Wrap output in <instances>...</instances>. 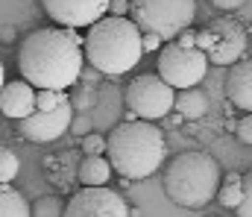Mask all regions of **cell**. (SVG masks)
Returning a JSON list of instances; mask_svg holds the SVG:
<instances>
[{
  "label": "cell",
  "mask_w": 252,
  "mask_h": 217,
  "mask_svg": "<svg viewBox=\"0 0 252 217\" xmlns=\"http://www.w3.org/2000/svg\"><path fill=\"white\" fill-rule=\"evenodd\" d=\"M82 68V35L76 30L41 27L18 47L21 79L35 91H67L79 82Z\"/></svg>",
  "instance_id": "1"
},
{
  "label": "cell",
  "mask_w": 252,
  "mask_h": 217,
  "mask_svg": "<svg viewBox=\"0 0 252 217\" xmlns=\"http://www.w3.org/2000/svg\"><path fill=\"white\" fill-rule=\"evenodd\" d=\"M106 155L109 167L118 170L124 179H147L161 167L167 155V138L156 124L124 121L109 132Z\"/></svg>",
  "instance_id": "2"
},
{
  "label": "cell",
  "mask_w": 252,
  "mask_h": 217,
  "mask_svg": "<svg viewBox=\"0 0 252 217\" xmlns=\"http://www.w3.org/2000/svg\"><path fill=\"white\" fill-rule=\"evenodd\" d=\"M141 32L129 18H100L82 35V59L106 76H121L141 62Z\"/></svg>",
  "instance_id": "3"
},
{
  "label": "cell",
  "mask_w": 252,
  "mask_h": 217,
  "mask_svg": "<svg viewBox=\"0 0 252 217\" xmlns=\"http://www.w3.org/2000/svg\"><path fill=\"white\" fill-rule=\"evenodd\" d=\"M223 170L214 155L202 150H188L170 158L164 170V194L179 209H202L214 200Z\"/></svg>",
  "instance_id": "4"
},
{
  "label": "cell",
  "mask_w": 252,
  "mask_h": 217,
  "mask_svg": "<svg viewBox=\"0 0 252 217\" xmlns=\"http://www.w3.org/2000/svg\"><path fill=\"white\" fill-rule=\"evenodd\" d=\"M129 15L141 35H156L164 44L193 24L196 0H129Z\"/></svg>",
  "instance_id": "5"
},
{
  "label": "cell",
  "mask_w": 252,
  "mask_h": 217,
  "mask_svg": "<svg viewBox=\"0 0 252 217\" xmlns=\"http://www.w3.org/2000/svg\"><path fill=\"white\" fill-rule=\"evenodd\" d=\"M193 47L205 56L208 65L232 68L235 62L247 59V53H250V30H247V24H241L235 18H214L205 30L196 32Z\"/></svg>",
  "instance_id": "6"
},
{
  "label": "cell",
  "mask_w": 252,
  "mask_h": 217,
  "mask_svg": "<svg viewBox=\"0 0 252 217\" xmlns=\"http://www.w3.org/2000/svg\"><path fill=\"white\" fill-rule=\"evenodd\" d=\"M173 88L158 79V73H141L126 85V112L135 121L156 124L170 115L173 109Z\"/></svg>",
  "instance_id": "7"
},
{
  "label": "cell",
  "mask_w": 252,
  "mask_h": 217,
  "mask_svg": "<svg viewBox=\"0 0 252 217\" xmlns=\"http://www.w3.org/2000/svg\"><path fill=\"white\" fill-rule=\"evenodd\" d=\"M208 73V62L196 47H182L176 41L161 44L158 50V79L173 91L196 88Z\"/></svg>",
  "instance_id": "8"
},
{
  "label": "cell",
  "mask_w": 252,
  "mask_h": 217,
  "mask_svg": "<svg viewBox=\"0 0 252 217\" xmlns=\"http://www.w3.org/2000/svg\"><path fill=\"white\" fill-rule=\"evenodd\" d=\"M62 217H129V203L109 185L103 188H79L64 203Z\"/></svg>",
  "instance_id": "9"
},
{
  "label": "cell",
  "mask_w": 252,
  "mask_h": 217,
  "mask_svg": "<svg viewBox=\"0 0 252 217\" xmlns=\"http://www.w3.org/2000/svg\"><path fill=\"white\" fill-rule=\"evenodd\" d=\"M44 15L53 18L62 30H82L106 18L109 0H38Z\"/></svg>",
  "instance_id": "10"
},
{
  "label": "cell",
  "mask_w": 252,
  "mask_h": 217,
  "mask_svg": "<svg viewBox=\"0 0 252 217\" xmlns=\"http://www.w3.org/2000/svg\"><path fill=\"white\" fill-rule=\"evenodd\" d=\"M70 118H73V106H70V100L62 103L59 109H53V112H38V109H35L30 118L18 121V135H21L24 141L50 144V141L62 138L64 132H67Z\"/></svg>",
  "instance_id": "11"
},
{
  "label": "cell",
  "mask_w": 252,
  "mask_h": 217,
  "mask_svg": "<svg viewBox=\"0 0 252 217\" xmlns=\"http://www.w3.org/2000/svg\"><path fill=\"white\" fill-rule=\"evenodd\" d=\"M0 112L12 121H24L35 112V88L27 85L24 79L3 82L0 88Z\"/></svg>",
  "instance_id": "12"
},
{
  "label": "cell",
  "mask_w": 252,
  "mask_h": 217,
  "mask_svg": "<svg viewBox=\"0 0 252 217\" xmlns=\"http://www.w3.org/2000/svg\"><path fill=\"white\" fill-rule=\"evenodd\" d=\"M79 155L76 150H62L56 155H47L41 161L44 179L50 185H56L59 191H76V167H79Z\"/></svg>",
  "instance_id": "13"
},
{
  "label": "cell",
  "mask_w": 252,
  "mask_h": 217,
  "mask_svg": "<svg viewBox=\"0 0 252 217\" xmlns=\"http://www.w3.org/2000/svg\"><path fill=\"white\" fill-rule=\"evenodd\" d=\"M226 97L235 109H244L250 112L252 109V65L250 59H241L229 68V76H226Z\"/></svg>",
  "instance_id": "14"
},
{
  "label": "cell",
  "mask_w": 252,
  "mask_h": 217,
  "mask_svg": "<svg viewBox=\"0 0 252 217\" xmlns=\"http://www.w3.org/2000/svg\"><path fill=\"white\" fill-rule=\"evenodd\" d=\"M112 179V167L103 155H82L76 167V182L82 188H103Z\"/></svg>",
  "instance_id": "15"
},
{
  "label": "cell",
  "mask_w": 252,
  "mask_h": 217,
  "mask_svg": "<svg viewBox=\"0 0 252 217\" xmlns=\"http://www.w3.org/2000/svg\"><path fill=\"white\" fill-rule=\"evenodd\" d=\"M170 112H176L179 118H188V121H199V118H205V112H208V97H205V91H199V88L176 91Z\"/></svg>",
  "instance_id": "16"
},
{
  "label": "cell",
  "mask_w": 252,
  "mask_h": 217,
  "mask_svg": "<svg viewBox=\"0 0 252 217\" xmlns=\"http://www.w3.org/2000/svg\"><path fill=\"white\" fill-rule=\"evenodd\" d=\"M250 182H252L250 173H247V176H241V173H229V176H223V179H220V188H217V194H214L217 203H220L223 209H238Z\"/></svg>",
  "instance_id": "17"
},
{
  "label": "cell",
  "mask_w": 252,
  "mask_h": 217,
  "mask_svg": "<svg viewBox=\"0 0 252 217\" xmlns=\"http://www.w3.org/2000/svg\"><path fill=\"white\" fill-rule=\"evenodd\" d=\"M0 217H30V203L12 185H0Z\"/></svg>",
  "instance_id": "18"
},
{
  "label": "cell",
  "mask_w": 252,
  "mask_h": 217,
  "mask_svg": "<svg viewBox=\"0 0 252 217\" xmlns=\"http://www.w3.org/2000/svg\"><path fill=\"white\" fill-rule=\"evenodd\" d=\"M64 215V200L56 194H47V197H38L30 209V217H62Z\"/></svg>",
  "instance_id": "19"
},
{
  "label": "cell",
  "mask_w": 252,
  "mask_h": 217,
  "mask_svg": "<svg viewBox=\"0 0 252 217\" xmlns=\"http://www.w3.org/2000/svg\"><path fill=\"white\" fill-rule=\"evenodd\" d=\"M18 170H21L18 155L0 141V185H12V179L18 176Z\"/></svg>",
  "instance_id": "20"
},
{
  "label": "cell",
  "mask_w": 252,
  "mask_h": 217,
  "mask_svg": "<svg viewBox=\"0 0 252 217\" xmlns=\"http://www.w3.org/2000/svg\"><path fill=\"white\" fill-rule=\"evenodd\" d=\"M67 100H70L67 91H35V109L38 112H53Z\"/></svg>",
  "instance_id": "21"
},
{
  "label": "cell",
  "mask_w": 252,
  "mask_h": 217,
  "mask_svg": "<svg viewBox=\"0 0 252 217\" xmlns=\"http://www.w3.org/2000/svg\"><path fill=\"white\" fill-rule=\"evenodd\" d=\"M103 153H106V138L100 132L82 135V155H103Z\"/></svg>",
  "instance_id": "22"
},
{
  "label": "cell",
  "mask_w": 252,
  "mask_h": 217,
  "mask_svg": "<svg viewBox=\"0 0 252 217\" xmlns=\"http://www.w3.org/2000/svg\"><path fill=\"white\" fill-rule=\"evenodd\" d=\"M91 126H94V124H91V118H88V115H73L67 129H70L73 135H88V132H91Z\"/></svg>",
  "instance_id": "23"
},
{
  "label": "cell",
  "mask_w": 252,
  "mask_h": 217,
  "mask_svg": "<svg viewBox=\"0 0 252 217\" xmlns=\"http://www.w3.org/2000/svg\"><path fill=\"white\" fill-rule=\"evenodd\" d=\"M238 138H241L244 144H252V118L250 115L241 118V124H238Z\"/></svg>",
  "instance_id": "24"
},
{
  "label": "cell",
  "mask_w": 252,
  "mask_h": 217,
  "mask_svg": "<svg viewBox=\"0 0 252 217\" xmlns=\"http://www.w3.org/2000/svg\"><path fill=\"white\" fill-rule=\"evenodd\" d=\"M238 217H252V182L247 185V191H244V200H241V206L235 209Z\"/></svg>",
  "instance_id": "25"
},
{
  "label": "cell",
  "mask_w": 252,
  "mask_h": 217,
  "mask_svg": "<svg viewBox=\"0 0 252 217\" xmlns=\"http://www.w3.org/2000/svg\"><path fill=\"white\" fill-rule=\"evenodd\" d=\"M112 18H126L129 15V0H109V12Z\"/></svg>",
  "instance_id": "26"
},
{
  "label": "cell",
  "mask_w": 252,
  "mask_h": 217,
  "mask_svg": "<svg viewBox=\"0 0 252 217\" xmlns=\"http://www.w3.org/2000/svg\"><path fill=\"white\" fill-rule=\"evenodd\" d=\"M214 9H223V12H232V9H241V6H247L250 0H208Z\"/></svg>",
  "instance_id": "27"
},
{
  "label": "cell",
  "mask_w": 252,
  "mask_h": 217,
  "mask_svg": "<svg viewBox=\"0 0 252 217\" xmlns=\"http://www.w3.org/2000/svg\"><path fill=\"white\" fill-rule=\"evenodd\" d=\"M141 50H161V41L156 38V35H141Z\"/></svg>",
  "instance_id": "28"
},
{
  "label": "cell",
  "mask_w": 252,
  "mask_h": 217,
  "mask_svg": "<svg viewBox=\"0 0 252 217\" xmlns=\"http://www.w3.org/2000/svg\"><path fill=\"white\" fill-rule=\"evenodd\" d=\"M15 35H18V30H15L12 24H6V27H0V41H3V44H9V41H15Z\"/></svg>",
  "instance_id": "29"
},
{
  "label": "cell",
  "mask_w": 252,
  "mask_h": 217,
  "mask_svg": "<svg viewBox=\"0 0 252 217\" xmlns=\"http://www.w3.org/2000/svg\"><path fill=\"white\" fill-rule=\"evenodd\" d=\"M3 82H6V73H3V62H0V88H3Z\"/></svg>",
  "instance_id": "30"
}]
</instances>
